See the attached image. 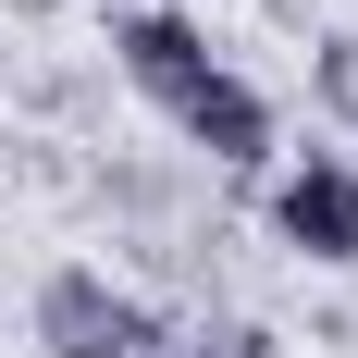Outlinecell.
I'll return each mask as SVG.
<instances>
[{
  "label": "cell",
  "instance_id": "obj_1",
  "mask_svg": "<svg viewBox=\"0 0 358 358\" xmlns=\"http://www.w3.org/2000/svg\"><path fill=\"white\" fill-rule=\"evenodd\" d=\"M37 346L50 358H161V322H148V296H124L111 272L62 259V272L37 285Z\"/></svg>",
  "mask_w": 358,
  "mask_h": 358
},
{
  "label": "cell",
  "instance_id": "obj_6",
  "mask_svg": "<svg viewBox=\"0 0 358 358\" xmlns=\"http://www.w3.org/2000/svg\"><path fill=\"white\" fill-rule=\"evenodd\" d=\"M222 358H285V346H272V334L248 322V334H222Z\"/></svg>",
  "mask_w": 358,
  "mask_h": 358
},
{
  "label": "cell",
  "instance_id": "obj_5",
  "mask_svg": "<svg viewBox=\"0 0 358 358\" xmlns=\"http://www.w3.org/2000/svg\"><path fill=\"white\" fill-rule=\"evenodd\" d=\"M322 99H334V124L358 148V37H322Z\"/></svg>",
  "mask_w": 358,
  "mask_h": 358
},
{
  "label": "cell",
  "instance_id": "obj_2",
  "mask_svg": "<svg viewBox=\"0 0 358 358\" xmlns=\"http://www.w3.org/2000/svg\"><path fill=\"white\" fill-rule=\"evenodd\" d=\"M272 235L322 272H358V161L346 148H309V161L272 173Z\"/></svg>",
  "mask_w": 358,
  "mask_h": 358
},
{
  "label": "cell",
  "instance_id": "obj_3",
  "mask_svg": "<svg viewBox=\"0 0 358 358\" xmlns=\"http://www.w3.org/2000/svg\"><path fill=\"white\" fill-rule=\"evenodd\" d=\"M173 136L210 161V173H272V99H259L248 74H198L173 99Z\"/></svg>",
  "mask_w": 358,
  "mask_h": 358
},
{
  "label": "cell",
  "instance_id": "obj_4",
  "mask_svg": "<svg viewBox=\"0 0 358 358\" xmlns=\"http://www.w3.org/2000/svg\"><path fill=\"white\" fill-rule=\"evenodd\" d=\"M111 62L136 74V87H148L161 111H173L185 87H198V74H222V62H210V37L185 25V13H124V25H111Z\"/></svg>",
  "mask_w": 358,
  "mask_h": 358
}]
</instances>
